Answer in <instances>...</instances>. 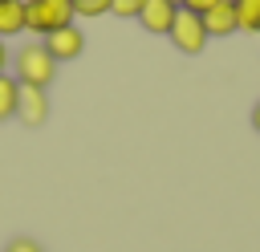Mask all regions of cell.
<instances>
[{
	"label": "cell",
	"mask_w": 260,
	"mask_h": 252,
	"mask_svg": "<svg viewBox=\"0 0 260 252\" xmlns=\"http://www.w3.org/2000/svg\"><path fill=\"white\" fill-rule=\"evenodd\" d=\"M73 24V0H24V28L53 37L57 28Z\"/></svg>",
	"instance_id": "1"
},
{
	"label": "cell",
	"mask_w": 260,
	"mask_h": 252,
	"mask_svg": "<svg viewBox=\"0 0 260 252\" xmlns=\"http://www.w3.org/2000/svg\"><path fill=\"white\" fill-rule=\"evenodd\" d=\"M12 65H16V85H32V89H45L57 73V61L49 57L45 45H24L12 57Z\"/></svg>",
	"instance_id": "2"
},
{
	"label": "cell",
	"mask_w": 260,
	"mask_h": 252,
	"mask_svg": "<svg viewBox=\"0 0 260 252\" xmlns=\"http://www.w3.org/2000/svg\"><path fill=\"white\" fill-rule=\"evenodd\" d=\"M167 37H171V41H175V49H179V53H187V57L203 53V45H207L203 16H195V12H183V8H179V16H175V28H171Z\"/></svg>",
	"instance_id": "3"
},
{
	"label": "cell",
	"mask_w": 260,
	"mask_h": 252,
	"mask_svg": "<svg viewBox=\"0 0 260 252\" xmlns=\"http://www.w3.org/2000/svg\"><path fill=\"white\" fill-rule=\"evenodd\" d=\"M16 118H20L24 126H45V118H49V98H45V89L20 85V93H16Z\"/></svg>",
	"instance_id": "4"
},
{
	"label": "cell",
	"mask_w": 260,
	"mask_h": 252,
	"mask_svg": "<svg viewBox=\"0 0 260 252\" xmlns=\"http://www.w3.org/2000/svg\"><path fill=\"white\" fill-rule=\"evenodd\" d=\"M45 49H49V57L53 61H73V57H81V49H85V37H81V28H57L53 37H45Z\"/></svg>",
	"instance_id": "5"
},
{
	"label": "cell",
	"mask_w": 260,
	"mask_h": 252,
	"mask_svg": "<svg viewBox=\"0 0 260 252\" xmlns=\"http://www.w3.org/2000/svg\"><path fill=\"white\" fill-rule=\"evenodd\" d=\"M175 16H179V4L175 0H146V8H142V28L146 33H171L175 28Z\"/></svg>",
	"instance_id": "6"
},
{
	"label": "cell",
	"mask_w": 260,
	"mask_h": 252,
	"mask_svg": "<svg viewBox=\"0 0 260 252\" xmlns=\"http://www.w3.org/2000/svg\"><path fill=\"white\" fill-rule=\"evenodd\" d=\"M203 28H207V37H228V33H236V8H232V0L215 4V8L203 16Z\"/></svg>",
	"instance_id": "7"
},
{
	"label": "cell",
	"mask_w": 260,
	"mask_h": 252,
	"mask_svg": "<svg viewBox=\"0 0 260 252\" xmlns=\"http://www.w3.org/2000/svg\"><path fill=\"white\" fill-rule=\"evenodd\" d=\"M24 33V0H0V41Z\"/></svg>",
	"instance_id": "8"
},
{
	"label": "cell",
	"mask_w": 260,
	"mask_h": 252,
	"mask_svg": "<svg viewBox=\"0 0 260 252\" xmlns=\"http://www.w3.org/2000/svg\"><path fill=\"white\" fill-rule=\"evenodd\" d=\"M232 8H236V28L260 33V0H232Z\"/></svg>",
	"instance_id": "9"
},
{
	"label": "cell",
	"mask_w": 260,
	"mask_h": 252,
	"mask_svg": "<svg viewBox=\"0 0 260 252\" xmlns=\"http://www.w3.org/2000/svg\"><path fill=\"white\" fill-rule=\"evenodd\" d=\"M16 93H20V85H16L12 77H4V73H0V122L16 114Z\"/></svg>",
	"instance_id": "10"
},
{
	"label": "cell",
	"mask_w": 260,
	"mask_h": 252,
	"mask_svg": "<svg viewBox=\"0 0 260 252\" xmlns=\"http://www.w3.org/2000/svg\"><path fill=\"white\" fill-rule=\"evenodd\" d=\"M142 8H146V0H110V12H114V16H122V20L142 16Z\"/></svg>",
	"instance_id": "11"
},
{
	"label": "cell",
	"mask_w": 260,
	"mask_h": 252,
	"mask_svg": "<svg viewBox=\"0 0 260 252\" xmlns=\"http://www.w3.org/2000/svg\"><path fill=\"white\" fill-rule=\"evenodd\" d=\"M110 12V0H73V16H102Z\"/></svg>",
	"instance_id": "12"
},
{
	"label": "cell",
	"mask_w": 260,
	"mask_h": 252,
	"mask_svg": "<svg viewBox=\"0 0 260 252\" xmlns=\"http://www.w3.org/2000/svg\"><path fill=\"white\" fill-rule=\"evenodd\" d=\"M215 4H223V0H179V8L183 12H195V16H207Z\"/></svg>",
	"instance_id": "13"
},
{
	"label": "cell",
	"mask_w": 260,
	"mask_h": 252,
	"mask_svg": "<svg viewBox=\"0 0 260 252\" xmlns=\"http://www.w3.org/2000/svg\"><path fill=\"white\" fill-rule=\"evenodd\" d=\"M4 252H41V244H37V240H28V236H16Z\"/></svg>",
	"instance_id": "14"
},
{
	"label": "cell",
	"mask_w": 260,
	"mask_h": 252,
	"mask_svg": "<svg viewBox=\"0 0 260 252\" xmlns=\"http://www.w3.org/2000/svg\"><path fill=\"white\" fill-rule=\"evenodd\" d=\"M252 126L260 130V102H256V110H252Z\"/></svg>",
	"instance_id": "15"
},
{
	"label": "cell",
	"mask_w": 260,
	"mask_h": 252,
	"mask_svg": "<svg viewBox=\"0 0 260 252\" xmlns=\"http://www.w3.org/2000/svg\"><path fill=\"white\" fill-rule=\"evenodd\" d=\"M4 61H8V53H4V41H0V73H4Z\"/></svg>",
	"instance_id": "16"
}]
</instances>
